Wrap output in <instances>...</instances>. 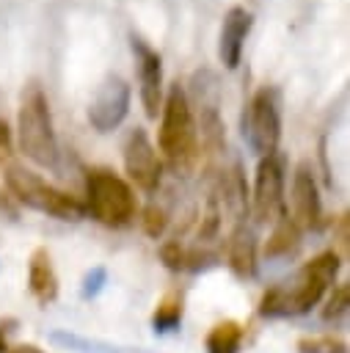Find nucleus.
<instances>
[{"mask_svg":"<svg viewBox=\"0 0 350 353\" xmlns=\"http://www.w3.org/2000/svg\"><path fill=\"white\" fill-rule=\"evenodd\" d=\"M17 141L28 160L41 168L58 165V138L52 127V113L44 88L30 80L22 91L19 110H17Z\"/></svg>","mask_w":350,"mask_h":353,"instance_id":"obj_3","label":"nucleus"},{"mask_svg":"<svg viewBox=\"0 0 350 353\" xmlns=\"http://www.w3.org/2000/svg\"><path fill=\"white\" fill-rule=\"evenodd\" d=\"M243 345V325L237 320H220L207 334V353H240Z\"/></svg>","mask_w":350,"mask_h":353,"instance_id":"obj_17","label":"nucleus"},{"mask_svg":"<svg viewBox=\"0 0 350 353\" xmlns=\"http://www.w3.org/2000/svg\"><path fill=\"white\" fill-rule=\"evenodd\" d=\"M130 44H132V55H135V63H138L141 105H143L149 119H157L160 108H163V58L141 36H132Z\"/></svg>","mask_w":350,"mask_h":353,"instance_id":"obj_11","label":"nucleus"},{"mask_svg":"<svg viewBox=\"0 0 350 353\" xmlns=\"http://www.w3.org/2000/svg\"><path fill=\"white\" fill-rule=\"evenodd\" d=\"M182 314H185V292L182 290H168L152 312V328L157 334H168V331L179 328Z\"/></svg>","mask_w":350,"mask_h":353,"instance_id":"obj_16","label":"nucleus"},{"mask_svg":"<svg viewBox=\"0 0 350 353\" xmlns=\"http://www.w3.org/2000/svg\"><path fill=\"white\" fill-rule=\"evenodd\" d=\"M14 325H17V320H3V323H0V353H8L6 334H8V331H14Z\"/></svg>","mask_w":350,"mask_h":353,"instance_id":"obj_26","label":"nucleus"},{"mask_svg":"<svg viewBox=\"0 0 350 353\" xmlns=\"http://www.w3.org/2000/svg\"><path fill=\"white\" fill-rule=\"evenodd\" d=\"M8 353H41L36 345H17V347H8Z\"/></svg>","mask_w":350,"mask_h":353,"instance_id":"obj_27","label":"nucleus"},{"mask_svg":"<svg viewBox=\"0 0 350 353\" xmlns=\"http://www.w3.org/2000/svg\"><path fill=\"white\" fill-rule=\"evenodd\" d=\"M85 212H91L107 229H124L132 223L138 201L127 179H121L110 168H88L85 171Z\"/></svg>","mask_w":350,"mask_h":353,"instance_id":"obj_4","label":"nucleus"},{"mask_svg":"<svg viewBox=\"0 0 350 353\" xmlns=\"http://www.w3.org/2000/svg\"><path fill=\"white\" fill-rule=\"evenodd\" d=\"M160 262L174 270V273H182L187 268V245H182L179 240H165L160 245Z\"/></svg>","mask_w":350,"mask_h":353,"instance_id":"obj_22","label":"nucleus"},{"mask_svg":"<svg viewBox=\"0 0 350 353\" xmlns=\"http://www.w3.org/2000/svg\"><path fill=\"white\" fill-rule=\"evenodd\" d=\"M300 248V229L292 223V218L284 212L278 221H276V226H273V232H270V237H267V243H265V256H270V259H276V256H289V254H295Z\"/></svg>","mask_w":350,"mask_h":353,"instance_id":"obj_15","label":"nucleus"},{"mask_svg":"<svg viewBox=\"0 0 350 353\" xmlns=\"http://www.w3.org/2000/svg\"><path fill=\"white\" fill-rule=\"evenodd\" d=\"M130 97H132L130 83L121 74H107L88 105L91 127L96 132H113L130 113Z\"/></svg>","mask_w":350,"mask_h":353,"instance_id":"obj_9","label":"nucleus"},{"mask_svg":"<svg viewBox=\"0 0 350 353\" xmlns=\"http://www.w3.org/2000/svg\"><path fill=\"white\" fill-rule=\"evenodd\" d=\"M251 210L259 223H276L287 212L284 210V157L278 152L259 157Z\"/></svg>","mask_w":350,"mask_h":353,"instance_id":"obj_7","label":"nucleus"},{"mask_svg":"<svg viewBox=\"0 0 350 353\" xmlns=\"http://www.w3.org/2000/svg\"><path fill=\"white\" fill-rule=\"evenodd\" d=\"M333 234H336V243H339V248H342L339 256H344V254H347V243H350V218H347V212H342V215L333 221Z\"/></svg>","mask_w":350,"mask_h":353,"instance_id":"obj_24","label":"nucleus"},{"mask_svg":"<svg viewBox=\"0 0 350 353\" xmlns=\"http://www.w3.org/2000/svg\"><path fill=\"white\" fill-rule=\"evenodd\" d=\"M243 138L248 141L251 152L259 157H267L278 152L281 141V94L276 85H262L245 113H243Z\"/></svg>","mask_w":350,"mask_h":353,"instance_id":"obj_6","label":"nucleus"},{"mask_svg":"<svg viewBox=\"0 0 350 353\" xmlns=\"http://www.w3.org/2000/svg\"><path fill=\"white\" fill-rule=\"evenodd\" d=\"M157 143H160V152H163L168 168L179 176H187L201 157L193 108H190V99H187L185 88L179 85V80L168 85V94L163 99Z\"/></svg>","mask_w":350,"mask_h":353,"instance_id":"obj_2","label":"nucleus"},{"mask_svg":"<svg viewBox=\"0 0 350 353\" xmlns=\"http://www.w3.org/2000/svg\"><path fill=\"white\" fill-rule=\"evenodd\" d=\"M14 154V141H11V130H8V121L0 116V165L6 160H11Z\"/></svg>","mask_w":350,"mask_h":353,"instance_id":"obj_25","label":"nucleus"},{"mask_svg":"<svg viewBox=\"0 0 350 353\" xmlns=\"http://www.w3.org/2000/svg\"><path fill=\"white\" fill-rule=\"evenodd\" d=\"M295 350L298 353H347V342L331 334H314V336H300Z\"/></svg>","mask_w":350,"mask_h":353,"instance_id":"obj_19","label":"nucleus"},{"mask_svg":"<svg viewBox=\"0 0 350 353\" xmlns=\"http://www.w3.org/2000/svg\"><path fill=\"white\" fill-rule=\"evenodd\" d=\"M342 268L339 251H322L311 262H306L289 284H276L259 298V314L262 317H295L311 312V306L320 303L325 290L336 281V273Z\"/></svg>","mask_w":350,"mask_h":353,"instance_id":"obj_1","label":"nucleus"},{"mask_svg":"<svg viewBox=\"0 0 350 353\" xmlns=\"http://www.w3.org/2000/svg\"><path fill=\"white\" fill-rule=\"evenodd\" d=\"M50 342L55 345H63L69 350H77V353H121L119 347H110L105 342H96V339H85V336H77V334H66V331H52L50 334Z\"/></svg>","mask_w":350,"mask_h":353,"instance_id":"obj_18","label":"nucleus"},{"mask_svg":"<svg viewBox=\"0 0 350 353\" xmlns=\"http://www.w3.org/2000/svg\"><path fill=\"white\" fill-rule=\"evenodd\" d=\"M289 207L292 212H287L292 218V223L300 229V232H314L322 226V201H320V188H317V179L311 174V165L309 163H300L295 168V176H292V190H289Z\"/></svg>","mask_w":350,"mask_h":353,"instance_id":"obj_10","label":"nucleus"},{"mask_svg":"<svg viewBox=\"0 0 350 353\" xmlns=\"http://www.w3.org/2000/svg\"><path fill=\"white\" fill-rule=\"evenodd\" d=\"M6 188L11 193L14 201L52 215L58 221H80L85 218V201H80L77 196L50 185L47 179H41L39 174L22 168V165H8L6 168Z\"/></svg>","mask_w":350,"mask_h":353,"instance_id":"obj_5","label":"nucleus"},{"mask_svg":"<svg viewBox=\"0 0 350 353\" xmlns=\"http://www.w3.org/2000/svg\"><path fill=\"white\" fill-rule=\"evenodd\" d=\"M28 290L41 306H47L58 298V273L52 268L50 251L41 245L33 248V254L28 259Z\"/></svg>","mask_w":350,"mask_h":353,"instance_id":"obj_13","label":"nucleus"},{"mask_svg":"<svg viewBox=\"0 0 350 353\" xmlns=\"http://www.w3.org/2000/svg\"><path fill=\"white\" fill-rule=\"evenodd\" d=\"M251 25H254V14L245 6H231L223 14L220 39H218V55H220V63L226 69H237V63L243 58L245 39L251 33Z\"/></svg>","mask_w":350,"mask_h":353,"instance_id":"obj_12","label":"nucleus"},{"mask_svg":"<svg viewBox=\"0 0 350 353\" xmlns=\"http://www.w3.org/2000/svg\"><path fill=\"white\" fill-rule=\"evenodd\" d=\"M141 223H143V232H146L152 240H157V237H163V232L168 229V212H165L160 204H146L143 212H141Z\"/></svg>","mask_w":350,"mask_h":353,"instance_id":"obj_21","label":"nucleus"},{"mask_svg":"<svg viewBox=\"0 0 350 353\" xmlns=\"http://www.w3.org/2000/svg\"><path fill=\"white\" fill-rule=\"evenodd\" d=\"M124 171L127 176L143 190V193H154L160 188L163 179V163L157 149L149 141V132L143 127H132L124 138Z\"/></svg>","mask_w":350,"mask_h":353,"instance_id":"obj_8","label":"nucleus"},{"mask_svg":"<svg viewBox=\"0 0 350 353\" xmlns=\"http://www.w3.org/2000/svg\"><path fill=\"white\" fill-rule=\"evenodd\" d=\"M105 281H107V270H105V268H91V270L85 273V279H83L80 295H83L85 301L96 298V295H99V290L105 287Z\"/></svg>","mask_w":350,"mask_h":353,"instance_id":"obj_23","label":"nucleus"},{"mask_svg":"<svg viewBox=\"0 0 350 353\" xmlns=\"http://www.w3.org/2000/svg\"><path fill=\"white\" fill-rule=\"evenodd\" d=\"M347 306H350V284L347 281H342V284H336L333 287V292H331V298L325 301V306H322V320H339V317H344L347 314Z\"/></svg>","mask_w":350,"mask_h":353,"instance_id":"obj_20","label":"nucleus"},{"mask_svg":"<svg viewBox=\"0 0 350 353\" xmlns=\"http://www.w3.org/2000/svg\"><path fill=\"white\" fill-rule=\"evenodd\" d=\"M229 268L240 279H251L256 273V234L251 226L237 221L231 237H229V251H226Z\"/></svg>","mask_w":350,"mask_h":353,"instance_id":"obj_14","label":"nucleus"}]
</instances>
